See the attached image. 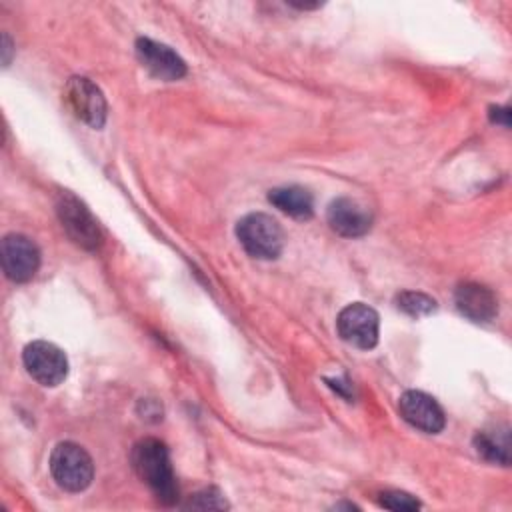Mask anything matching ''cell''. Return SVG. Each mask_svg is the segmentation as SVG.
Segmentation results:
<instances>
[{"label": "cell", "instance_id": "obj_1", "mask_svg": "<svg viewBox=\"0 0 512 512\" xmlns=\"http://www.w3.org/2000/svg\"><path fill=\"white\" fill-rule=\"evenodd\" d=\"M132 466L138 478L156 494L162 504L176 502L178 486L164 442L156 438L140 440L132 450Z\"/></svg>", "mask_w": 512, "mask_h": 512}, {"label": "cell", "instance_id": "obj_2", "mask_svg": "<svg viewBox=\"0 0 512 512\" xmlns=\"http://www.w3.org/2000/svg\"><path fill=\"white\" fill-rule=\"evenodd\" d=\"M236 236L244 250L260 260H274L284 248V232L280 224L264 212H252L240 218Z\"/></svg>", "mask_w": 512, "mask_h": 512}, {"label": "cell", "instance_id": "obj_3", "mask_svg": "<svg viewBox=\"0 0 512 512\" xmlns=\"http://www.w3.org/2000/svg\"><path fill=\"white\" fill-rule=\"evenodd\" d=\"M50 474L60 488L68 492H82L92 482L94 464L82 446L74 442H60L50 454Z\"/></svg>", "mask_w": 512, "mask_h": 512}, {"label": "cell", "instance_id": "obj_4", "mask_svg": "<svg viewBox=\"0 0 512 512\" xmlns=\"http://www.w3.org/2000/svg\"><path fill=\"white\" fill-rule=\"evenodd\" d=\"M56 212L62 222V228L70 236V240L86 250H94L100 246V228L90 210L70 192H62L56 202Z\"/></svg>", "mask_w": 512, "mask_h": 512}, {"label": "cell", "instance_id": "obj_5", "mask_svg": "<svg viewBox=\"0 0 512 512\" xmlns=\"http://www.w3.org/2000/svg\"><path fill=\"white\" fill-rule=\"evenodd\" d=\"M380 318L374 308L362 302L348 304L336 318V330L340 338L360 350H370L378 342Z\"/></svg>", "mask_w": 512, "mask_h": 512}, {"label": "cell", "instance_id": "obj_6", "mask_svg": "<svg viewBox=\"0 0 512 512\" xmlns=\"http://www.w3.org/2000/svg\"><path fill=\"white\" fill-rule=\"evenodd\" d=\"M26 372L42 386H58L68 374L66 354L52 342H30L22 352Z\"/></svg>", "mask_w": 512, "mask_h": 512}, {"label": "cell", "instance_id": "obj_7", "mask_svg": "<svg viewBox=\"0 0 512 512\" xmlns=\"http://www.w3.org/2000/svg\"><path fill=\"white\" fill-rule=\"evenodd\" d=\"M64 100L72 114L92 128H102L106 122V100L102 90L84 76H72L64 88Z\"/></svg>", "mask_w": 512, "mask_h": 512}, {"label": "cell", "instance_id": "obj_8", "mask_svg": "<svg viewBox=\"0 0 512 512\" xmlns=\"http://www.w3.org/2000/svg\"><path fill=\"white\" fill-rule=\"evenodd\" d=\"M40 266L38 246L24 234H6L2 240V268L12 282H28Z\"/></svg>", "mask_w": 512, "mask_h": 512}, {"label": "cell", "instance_id": "obj_9", "mask_svg": "<svg viewBox=\"0 0 512 512\" xmlns=\"http://www.w3.org/2000/svg\"><path fill=\"white\" fill-rule=\"evenodd\" d=\"M398 410L410 426L426 434H438L446 424L440 404L420 390H406L398 400Z\"/></svg>", "mask_w": 512, "mask_h": 512}, {"label": "cell", "instance_id": "obj_10", "mask_svg": "<svg viewBox=\"0 0 512 512\" xmlns=\"http://www.w3.org/2000/svg\"><path fill=\"white\" fill-rule=\"evenodd\" d=\"M136 56L140 64L156 78L172 82L180 80L186 74V62L166 44H160L150 38L136 40Z\"/></svg>", "mask_w": 512, "mask_h": 512}, {"label": "cell", "instance_id": "obj_11", "mask_svg": "<svg viewBox=\"0 0 512 512\" xmlns=\"http://www.w3.org/2000/svg\"><path fill=\"white\" fill-rule=\"evenodd\" d=\"M330 228L346 238L362 236L372 226V216L366 206L352 198H336L326 212Z\"/></svg>", "mask_w": 512, "mask_h": 512}, {"label": "cell", "instance_id": "obj_12", "mask_svg": "<svg viewBox=\"0 0 512 512\" xmlns=\"http://www.w3.org/2000/svg\"><path fill=\"white\" fill-rule=\"evenodd\" d=\"M454 302L460 314H464L472 322H488L498 312L496 296L486 286H480L474 282L460 284L456 288Z\"/></svg>", "mask_w": 512, "mask_h": 512}, {"label": "cell", "instance_id": "obj_13", "mask_svg": "<svg viewBox=\"0 0 512 512\" xmlns=\"http://www.w3.org/2000/svg\"><path fill=\"white\" fill-rule=\"evenodd\" d=\"M268 200H270V204H274L278 210H282L284 214H288L292 218L306 220L314 212V200H312L310 192L300 186L274 188V190H270Z\"/></svg>", "mask_w": 512, "mask_h": 512}, {"label": "cell", "instance_id": "obj_14", "mask_svg": "<svg viewBox=\"0 0 512 512\" xmlns=\"http://www.w3.org/2000/svg\"><path fill=\"white\" fill-rule=\"evenodd\" d=\"M474 446H476L478 454L484 456L486 460L508 466V462H510V456H508V448H510L508 428L478 432L476 438H474Z\"/></svg>", "mask_w": 512, "mask_h": 512}, {"label": "cell", "instance_id": "obj_15", "mask_svg": "<svg viewBox=\"0 0 512 512\" xmlns=\"http://www.w3.org/2000/svg\"><path fill=\"white\" fill-rule=\"evenodd\" d=\"M396 304H398L400 310H404L406 314L416 316V318L426 316V314L436 310V302L430 296H426L422 292H410V290L400 292L396 296Z\"/></svg>", "mask_w": 512, "mask_h": 512}, {"label": "cell", "instance_id": "obj_16", "mask_svg": "<svg viewBox=\"0 0 512 512\" xmlns=\"http://www.w3.org/2000/svg\"><path fill=\"white\" fill-rule=\"evenodd\" d=\"M378 502H380V506L390 508V510H416V508L422 506L414 496H410L406 492H398V490H390V492L380 494Z\"/></svg>", "mask_w": 512, "mask_h": 512}, {"label": "cell", "instance_id": "obj_17", "mask_svg": "<svg viewBox=\"0 0 512 512\" xmlns=\"http://www.w3.org/2000/svg\"><path fill=\"white\" fill-rule=\"evenodd\" d=\"M186 506H190V508H208V510L216 508V510H220V508H226L228 504H226V500L222 498V494L216 488H208V490H202V492L194 494V498H190V502Z\"/></svg>", "mask_w": 512, "mask_h": 512}, {"label": "cell", "instance_id": "obj_18", "mask_svg": "<svg viewBox=\"0 0 512 512\" xmlns=\"http://www.w3.org/2000/svg\"><path fill=\"white\" fill-rule=\"evenodd\" d=\"M490 120L496 122V124H502V126H510V110L504 106H492L490 108Z\"/></svg>", "mask_w": 512, "mask_h": 512}, {"label": "cell", "instance_id": "obj_19", "mask_svg": "<svg viewBox=\"0 0 512 512\" xmlns=\"http://www.w3.org/2000/svg\"><path fill=\"white\" fill-rule=\"evenodd\" d=\"M2 52H4V66L10 64V52H12V42L8 34H2Z\"/></svg>", "mask_w": 512, "mask_h": 512}]
</instances>
